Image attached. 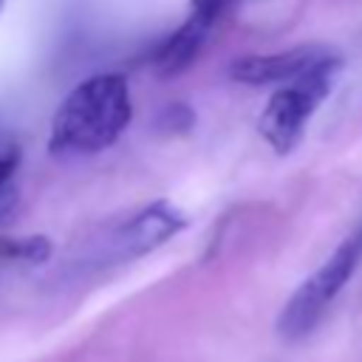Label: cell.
<instances>
[{
	"mask_svg": "<svg viewBox=\"0 0 362 362\" xmlns=\"http://www.w3.org/2000/svg\"><path fill=\"white\" fill-rule=\"evenodd\" d=\"M14 170H17V153H14V150H8V153H0V195H3L6 184L11 181Z\"/></svg>",
	"mask_w": 362,
	"mask_h": 362,
	"instance_id": "obj_9",
	"label": "cell"
},
{
	"mask_svg": "<svg viewBox=\"0 0 362 362\" xmlns=\"http://www.w3.org/2000/svg\"><path fill=\"white\" fill-rule=\"evenodd\" d=\"M54 243L45 235H23V238H3L0 240V255L8 260H20V263H31L40 266L51 257Z\"/></svg>",
	"mask_w": 362,
	"mask_h": 362,
	"instance_id": "obj_7",
	"label": "cell"
},
{
	"mask_svg": "<svg viewBox=\"0 0 362 362\" xmlns=\"http://www.w3.org/2000/svg\"><path fill=\"white\" fill-rule=\"evenodd\" d=\"M0 6H3V0H0Z\"/></svg>",
	"mask_w": 362,
	"mask_h": 362,
	"instance_id": "obj_10",
	"label": "cell"
},
{
	"mask_svg": "<svg viewBox=\"0 0 362 362\" xmlns=\"http://www.w3.org/2000/svg\"><path fill=\"white\" fill-rule=\"evenodd\" d=\"M362 263V226L354 229L286 300L277 314V337L283 342H303L325 317L339 291L351 283Z\"/></svg>",
	"mask_w": 362,
	"mask_h": 362,
	"instance_id": "obj_2",
	"label": "cell"
},
{
	"mask_svg": "<svg viewBox=\"0 0 362 362\" xmlns=\"http://www.w3.org/2000/svg\"><path fill=\"white\" fill-rule=\"evenodd\" d=\"M187 229V215L170 201H150L141 209L130 212L127 218L116 221L113 226L102 229L96 240L85 249L82 266L88 269H110L119 263L139 260L153 249L164 246Z\"/></svg>",
	"mask_w": 362,
	"mask_h": 362,
	"instance_id": "obj_3",
	"label": "cell"
},
{
	"mask_svg": "<svg viewBox=\"0 0 362 362\" xmlns=\"http://www.w3.org/2000/svg\"><path fill=\"white\" fill-rule=\"evenodd\" d=\"M130 116V88L122 74L88 76L54 110L48 150L54 156L102 153L119 141Z\"/></svg>",
	"mask_w": 362,
	"mask_h": 362,
	"instance_id": "obj_1",
	"label": "cell"
},
{
	"mask_svg": "<svg viewBox=\"0 0 362 362\" xmlns=\"http://www.w3.org/2000/svg\"><path fill=\"white\" fill-rule=\"evenodd\" d=\"M339 71H342V59L337 54H331L325 62H320L317 68H311L308 74H303L300 79L283 85L280 90H274L269 96L257 127L274 153L286 156L297 147L308 119L328 99Z\"/></svg>",
	"mask_w": 362,
	"mask_h": 362,
	"instance_id": "obj_4",
	"label": "cell"
},
{
	"mask_svg": "<svg viewBox=\"0 0 362 362\" xmlns=\"http://www.w3.org/2000/svg\"><path fill=\"white\" fill-rule=\"evenodd\" d=\"M215 25H218V20L189 8L187 20L161 42V48L156 54V74L167 76V79L184 74L198 59V54L204 51V45H206V40H209Z\"/></svg>",
	"mask_w": 362,
	"mask_h": 362,
	"instance_id": "obj_6",
	"label": "cell"
},
{
	"mask_svg": "<svg viewBox=\"0 0 362 362\" xmlns=\"http://www.w3.org/2000/svg\"><path fill=\"white\" fill-rule=\"evenodd\" d=\"M334 51L325 45H294L288 51H274V54H246L238 57L229 65V76L243 85H288L325 62Z\"/></svg>",
	"mask_w": 362,
	"mask_h": 362,
	"instance_id": "obj_5",
	"label": "cell"
},
{
	"mask_svg": "<svg viewBox=\"0 0 362 362\" xmlns=\"http://www.w3.org/2000/svg\"><path fill=\"white\" fill-rule=\"evenodd\" d=\"M161 119L170 122V130H173V133H184V130H189V124H192V110H189L187 105H170Z\"/></svg>",
	"mask_w": 362,
	"mask_h": 362,
	"instance_id": "obj_8",
	"label": "cell"
}]
</instances>
